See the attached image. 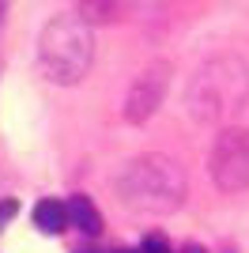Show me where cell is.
I'll use <instances>...</instances> for the list:
<instances>
[{"label":"cell","mask_w":249,"mask_h":253,"mask_svg":"<svg viewBox=\"0 0 249 253\" xmlns=\"http://www.w3.org/2000/svg\"><path fill=\"white\" fill-rule=\"evenodd\" d=\"M117 197L132 211L144 215H170L185 201V174L174 159L166 155H136L132 163H124L117 174Z\"/></svg>","instance_id":"cell-1"},{"label":"cell","mask_w":249,"mask_h":253,"mask_svg":"<svg viewBox=\"0 0 249 253\" xmlns=\"http://www.w3.org/2000/svg\"><path fill=\"white\" fill-rule=\"evenodd\" d=\"M94 45L87 23L76 15H57L45 23V31L38 38V64L45 80L53 84H80L87 68H91Z\"/></svg>","instance_id":"cell-2"},{"label":"cell","mask_w":249,"mask_h":253,"mask_svg":"<svg viewBox=\"0 0 249 253\" xmlns=\"http://www.w3.org/2000/svg\"><path fill=\"white\" fill-rule=\"evenodd\" d=\"M246 91H249V76L238 61H211L193 80L189 102H193L197 117H219L223 110L238 106L246 98Z\"/></svg>","instance_id":"cell-3"},{"label":"cell","mask_w":249,"mask_h":253,"mask_svg":"<svg viewBox=\"0 0 249 253\" xmlns=\"http://www.w3.org/2000/svg\"><path fill=\"white\" fill-rule=\"evenodd\" d=\"M208 170L223 193L249 189V128H227L219 132L208 155Z\"/></svg>","instance_id":"cell-4"},{"label":"cell","mask_w":249,"mask_h":253,"mask_svg":"<svg viewBox=\"0 0 249 253\" xmlns=\"http://www.w3.org/2000/svg\"><path fill=\"white\" fill-rule=\"evenodd\" d=\"M166 72H170V64L159 61V64H151V68H144V72H140V80L132 84V91H128V102H124V117H128L132 125L147 121V117L155 114V106L163 102Z\"/></svg>","instance_id":"cell-5"},{"label":"cell","mask_w":249,"mask_h":253,"mask_svg":"<svg viewBox=\"0 0 249 253\" xmlns=\"http://www.w3.org/2000/svg\"><path fill=\"white\" fill-rule=\"evenodd\" d=\"M64 208H68V223H72V227H80L83 234H102V211L94 208V201H87V197H72V201L64 204Z\"/></svg>","instance_id":"cell-6"},{"label":"cell","mask_w":249,"mask_h":253,"mask_svg":"<svg viewBox=\"0 0 249 253\" xmlns=\"http://www.w3.org/2000/svg\"><path fill=\"white\" fill-rule=\"evenodd\" d=\"M34 227L42 234H61L68 227V208L61 201H38L34 204Z\"/></svg>","instance_id":"cell-7"},{"label":"cell","mask_w":249,"mask_h":253,"mask_svg":"<svg viewBox=\"0 0 249 253\" xmlns=\"http://www.w3.org/2000/svg\"><path fill=\"white\" fill-rule=\"evenodd\" d=\"M83 19H110V15H117L114 4H80Z\"/></svg>","instance_id":"cell-8"},{"label":"cell","mask_w":249,"mask_h":253,"mask_svg":"<svg viewBox=\"0 0 249 253\" xmlns=\"http://www.w3.org/2000/svg\"><path fill=\"white\" fill-rule=\"evenodd\" d=\"M136 253H170V242H166L163 234H147L144 242H140V250Z\"/></svg>","instance_id":"cell-9"},{"label":"cell","mask_w":249,"mask_h":253,"mask_svg":"<svg viewBox=\"0 0 249 253\" xmlns=\"http://www.w3.org/2000/svg\"><path fill=\"white\" fill-rule=\"evenodd\" d=\"M11 215H15V204H0V223L11 219Z\"/></svg>","instance_id":"cell-10"},{"label":"cell","mask_w":249,"mask_h":253,"mask_svg":"<svg viewBox=\"0 0 249 253\" xmlns=\"http://www.w3.org/2000/svg\"><path fill=\"white\" fill-rule=\"evenodd\" d=\"M185 253H204V250H200V246H189V250Z\"/></svg>","instance_id":"cell-11"},{"label":"cell","mask_w":249,"mask_h":253,"mask_svg":"<svg viewBox=\"0 0 249 253\" xmlns=\"http://www.w3.org/2000/svg\"><path fill=\"white\" fill-rule=\"evenodd\" d=\"M117 253H136V250H117Z\"/></svg>","instance_id":"cell-12"}]
</instances>
